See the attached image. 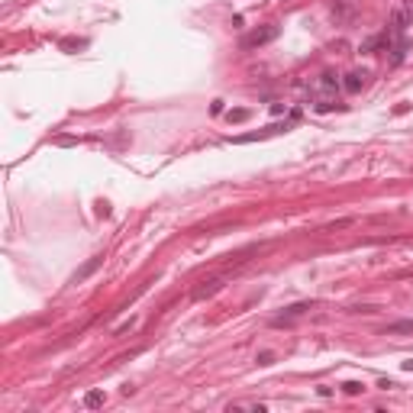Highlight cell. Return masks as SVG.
I'll use <instances>...</instances> for the list:
<instances>
[{
    "label": "cell",
    "mask_w": 413,
    "mask_h": 413,
    "mask_svg": "<svg viewBox=\"0 0 413 413\" xmlns=\"http://www.w3.org/2000/svg\"><path fill=\"white\" fill-rule=\"evenodd\" d=\"M220 287H223L220 281H204V287H197V290H194V300H204V297L216 294V290H220Z\"/></svg>",
    "instance_id": "obj_5"
},
{
    "label": "cell",
    "mask_w": 413,
    "mask_h": 413,
    "mask_svg": "<svg viewBox=\"0 0 413 413\" xmlns=\"http://www.w3.org/2000/svg\"><path fill=\"white\" fill-rule=\"evenodd\" d=\"M310 307H313V303H310V300H303V303H294V307H287V310H284V313L281 316H275V320H272V326H287V323L290 320H294V316H300V313H307V310Z\"/></svg>",
    "instance_id": "obj_2"
},
{
    "label": "cell",
    "mask_w": 413,
    "mask_h": 413,
    "mask_svg": "<svg viewBox=\"0 0 413 413\" xmlns=\"http://www.w3.org/2000/svg\"><path fill=\"white\" fill-rule=\"evenodd\" d=\"M362 388H365V384H358V381H345V384H342V391H345V394H358Z\"/></svg>",
    "instance_id": "obj_9"
},
{
    "label": "cell",
    "mask_w": 413,
    "mask_h": 413,
    "mask_svg": "<svg viewBox=\"0 0 413 413\" xmlns=\"http://www.w3.org/2000/svg\"><path fill=\"white\" fill-rule=\"evenodd\" d=\"M272 39H277V26L275 23H268V26H262V29H252L249 36H242V49H259V45H265V42H272Z\"/></svg>",
    "instance_id": "obj_1"
},
{
    "label": "cell",
    "mask_w": 413,
    "mask_h": 413,
    "mask_svg": "<svg viewBox=\"0 0 413 413\" xmlns=\"http://www.w3.org/2000/svg\"><path fill=\"white\" fill-rule=\"evenodd\" d=\"M342 87L349 94H358L365 87V71H349V74H345V81H342Z\"/></svg>",
    "instance_id": "obj_3"
},
{
    "label": "cell",
    "mask_w": 413,
    "mask_h": 413,
    "mask_svg": "<svg viewBox=\"0 0 413 413\" xmlns=\"http://www.w3.org/2000/svg\"><path fill=\"white\" fill-rule=\"evenodd\" d=\"M255 362H259V365H272V362H275V352H262Z\"/></svg>",
    "instance_id": "obj_10"
},
{
    "label": "cell",
    "mask_w": 413,
    "mask_h": 413,
    "mask_svg": "<svg viewBox=\"0 0 413 413\" xmlns=\"http://www.w3.org/2000/svg\"><path fill=\"white\" fill-rule=\"evenodd\" d=\"M104 404V391H87V397H84V407H100Z\"/></svg>",
    "instance_id": "obj_7"
},
{
    "label": "cell",
    "mask_w": 413,
    "mask_h": 413,
    "mask_svg": "<svg viewBox=\"0 0 413 413\" xmlns=\"http://www.w3.org/2000/svg\"><path fill=\"white\" fill-rule=\"evenodd\" d=\"M100 262H104V259H100V255H97V259H91V262H87L84 268H78V272H74V277H71V281H74V284H78V281H84L87 275H94V272H97V268H100Z\"/></svg>",
    "instance_id": "obj_4"
},
{
    "label": "cell",
    "mask_w": 413,
    "mask_h": 413,
    "mask_svg": "<svg viewBox=\"0 0 413 413\" xmlns=\"http://www.w3.org/2000/svg\"><path fill=\"white\" fill-rule=\"evenodd\" d=\"M249 117H252V110H229V113H226L229 123H246Z\"/></svg>",
    "instance_id": "obj_8"
},
{
    "label": "cell",
    "mask_w": 413,
    "mask_h": 413,
    "mask_svg": "<svg viewBox=\"0 0 413 413\" xmlns=\"http://www.w3.org/2000/svg\"><path fill=\"white\" fill-rule=\"evenodd\" d=\"M388 333H391V336H394V333H413V320H397V323H391Z\"/></svg>",
    "instance_id": "obj_6"
}]
</instances>
